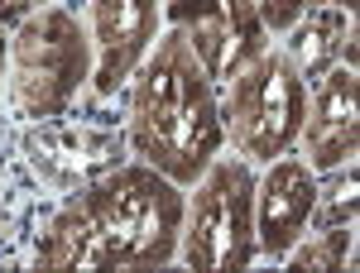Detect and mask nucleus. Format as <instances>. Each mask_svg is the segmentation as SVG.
Masks as SVG:
<instances>
[{
    "instance_id": "nucleus-1",
    "label": "nucleus",
    "mask_w": 360,
    "mask_h": 273,
    "mask_svg": "<svg viewBox=\"0 0 360 273\" xmlns=\"http://www.w3.org/2000/svg\"><path fill=\"white\" fill-rule=\"evenodd\" d=\"M183 187L159 168L125 164L72 192L49 230L39 235L34 264L68 269H164L178 259Z\"/></svg>"
},
{
    "instance_id": "nucleus-2",
    "label": "nucleus",
    "mask_w": 360,
    "mask_h": 273,
    "mask_svg": "<svg viewBox=\"0 0 360 273\" xmlns=\"http://www.w3.org/2000/svg\"><path fill=\"white\" fill-rule=\"evenodd\" d=\"M221 101L217 82L193 53L183 29H159L149 53L130 72V149L168 182L193 187L197 173L221 154Z\"/></svg>"
},
{
    "instance_id": "nucleus-3",
    "label": "nucleus",
    "mask_w": 360,
    "mask_h": 273,
    "mask_svg": "<svg viewBox=\"0 0 360 273\" xmlns=\"http://www.w3.org/2000/svg\"><path fill=\"white\" fill-rule=\"evenodd\" d=\"M217 82H221V130L245 164H269L298 144L307 77L283 53V44H274V34H259L250 48H240Z\"/></svg>"
},
{
    "instance_id": "nucleus-4",
    "label": "nucleus",
    "mask_w": 360,
    "mask_h": 273,
    "mask_svg": "<svg viewBox=\"0 0 360 273\" xmlns=\"http://www.w3.org/2000/svg\"><path fill=\"white\" fill-rule=\"evenodd\" d=\"M91 67H96V53H91V34L77 20V10L44 5L10 34L5 86L29 120H58L91 82Z\"/></svg>"
},
{
    "instance_id": "nucleus-5",
    "label": "nucleus",
    "mask_w": 360,
    "mask_h": 273,
    "mask_svg": "<svg viewBox=\"0 0 360 273\" xmlns=\"http://www.w3.org/2000/svg\"><path fill=\"white\" fill-rule=\"evenodd\" d=\"M178 259L197 273H240L259 264L255 249V173L245 159H212L183 201Z\"/></svg>"
},
{
    "instance_id": "nucleus-6",
    "label": "nucleus",
    "mask_w": 360,
    "mask_h": 273,
    "mask_svg": "<svg viewBox=\"0 0 360 273\" xmlns=\"http://www.w3.org/2000/svg\"><path fill=\"white\" fill-rule=\"evenodd\" d=\"M360 72L356 58H341L327 72L312 77L303 106V159L312 173H332L341 164H356V135H360V110H356Z\"/></svg>"
},
{
    "instance_id": "nucleus-7",
    "label": "nucleus",
    "mask_w": 360,
    "mask_h": 273,
    "mask_svg": "<svg viewBox=\"0 0 360 273\" xmlns=\"http://www.w3.org/2000/svg\"><path fill=\"white\" fill-rule=\"evenodd\" d=\"M317 201V173L303 154H278L269 159L264 178H255V249L259 259H283L312 225Z\"/></svg>"
},
{
    "instance_id": "nucleus-8",
    "label": "nucleus",
    "mask_w": 360,
    "mask_h": 273,
    "mask_svg": "<svg viewBox=\"0 0 360 273\" xmlns=\"http://www.w3.org/2000/svg\"><path fill=\"white\" fill-rule=\"evenodd\" d=\"M164 25V0H91V86L96 96H115V86L130 82L139 58L149 53V44L159 39Z\"/></svg>"
},
{
    "instance_id": "nucleus-9",
    "label": "nucleus",
    "mask_w": 360,
    "mask_h": 273,
    "mask_svg": "<svg viewBox=\"0 0 360 273\" xmlns=\"http://www.w3.org/2000/svg\"><path fill=\"white\" fill-rule=\"evenodd\" d=\"M164 20L188 34V44L202 58V67L212 72V82L231 67V58L240 48H250L264 34L255 0H164Z\"/></svg>"
},
{
    "instance_id": "nucleus-10",
    "label": "nucleus",
    "mask_w": 360,
    "mask_h": 273,
    "mask_svg": "<svg viewBox=\"0 0 360 273\" xmlns=\"http://www.w3.org/2000/svg\"><path fill=\"white\" fill-rule=\"evenodd\" d=\"M25 154L34 159V168H39L49 182L72 187V182H82L91 168L120 159V139L82 130V125L72 130V125H49V120H39V130L25 135Z\"/></svg>"
},
{
    "instance_id": "nucleus-11",
    "label": "nucleus",
    "mask_w": 360,
    "mask_h": 273,
    "mask_svg": "<svg viewBox=\"0 0 360 273\" xmlns=\"http://www.w3.org/2000/svg\"><path fill=\"white\" fill-rule=\"evenodd\" d=\"M283 53L303 67V77L327 72L341 58H356V10H307L293 29H283Z\"/></svg>"
},
{
    "instance_id": "nucleus-12",
    "label": "nucleus",
    "mask_w": 360,
    "mask_h": 273,
    "mask_svg": "<svg viewBox=\"0 0 360 273\" xmlns=\"http://www.w3.org/2000/svg\"><path fill=\"white\" fill-rule=\"evenodd\" d=\"M351 259H356V225H317L312 235H303L283 254V264L298 273H332V269H346Z\"/></svg>"
},
{
    "instance_id": "nucleus-13",
    "label": "nucleus",
    "mask_w": 360,
    "mask_h": 273,
    "mask_svg": "<svg viewBox=\"0 0 360 273\" xmlns=\"http://www.w3.org/2000/svg\"><path fill=\"white\" fill-rule=\"evenodd\" d=\"M332 187H317V201H312V225H356V164L332 168Z\"/></svg>"
},
{
    "instance_id": "nucleus-14",
    "label": "nucleus",
    "mask_w": 360,
    "mask_h": 273,
    "mask_svg": "<svg viewBox=\"0 0 360 273\" xmlns=\"http://www.w3.org/2000/svg\"><path fill=\"white\" fill-rule=\"evenodd\" d=\"M327 5L332 10H356V0H255L264 34H283V29L298 25L307 10H327Z\"/></svg>"
},
{
    "instance_id": "nucleus-15",
    "label": "nucleus",
    "mask_w": 360,
    "mask_h": 273,
    "mask_svg": "<svg viewBox=\"0 0 360 273\" xmlns=\"http://www.w3.org/2000/svg\"><path fill=\"white\" fill-rule=\"evenodd\" d=\"M44 5H53V0H0V25H20Z\"/></svg>"
},
{
    "instance_id": "nucleus-16",
    "label": "nucleus",
    "mask_w": 360,
    "mask_h": 273,
    "mask_svg": "<svg viewBox=\"0 0 360 273\" xmlns=\"http://www.w3.org/2000/svg\"><path fill=\"white\" fill-rule=\"evenodd\" d=\"M5 58H10V25H0V82H5Z\"/></svg>"
}]
</instances>
